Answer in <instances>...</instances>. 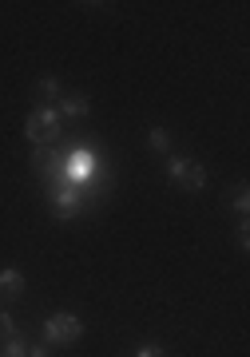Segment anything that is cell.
Instances as JSON below:
<instances>
[{
  "label": "cell",
  "instance_id": "1",
  "mask_svg": "<svg viewBox=\"0 0 250 357\" xmlns=\"http://www.w3.org/2000/svg\"><path fill=\"white\" fill-rule=\"evenodd\" d=\"M60 131H64V119H60L56 107H36V112L28 115V123H24V135H28L32 147H36V143L40 147H44V143H56Z\"/></svg>",
  "mask_w": 250,
  "mask_h": 357
},
{
  "label": "cell",
  "instance_id": "2",
  "mask_svg": "<svg viewBox=\"0 0 250 357\" xmlns=\"http://www.w3.org/2000/svg\"><path fill=\"white\" fill-rule=\"evenodd\" d=\"M163 171H167V178L175 183L179 191H203V187H207V167H203V163H195V159L171 155Z\"/></svg>",
  "mask_w": 250,
  "mask_h": 357
},
{
  "label": "cell",
  "instance_id": "3",
  "mask_svg": "<svg viewBox=\"0 0 250 357\" xmlns=\"http://www.w3.org/2000/svg\"><path fill=\"white\" fill-rule=\"evenodd\" d=\"M80 333H84V321L75 314H52L44 321V345H72L80 342Z\"/></svg>",
  "mask_w": 250,
  "mask_h": 357
},
{
  "label": "cell",
  "instance_id": "4",
  "mask_svg": "<svg viewBox=\"0 0 250 357\" xmlns=\"http://www.w3.org/2000/svg\"><path fill=\"white\" fill-rule=\"evenodd\" d=\"M60 119H88L91 115V103L88 96H80V91H72V96H60Z\"/></svg>",
  "mask_w": 250,
  "mask_h": 357
},
{
  "label": "cell",
  "instance_id": "5",
  "mask_svg": "<svg viewBox=\"0 0 250 357\" xmlns=\"http://www.w3.org/2000/svg\"><path fill=\"white\" fill-rule=\"evenodd\" d=\"M60 96H64V88H60V79L56 76H44L36 88H32V100L36 103H60Z\"/></svg>",
  "mask_w": 250,
  "mask_h": 357
},
{
  "label": "cell",
  "instance_id": "6",
  "mask_svg": "<svg viewBox=\"0 0 250 357\" xmlns=\"http://www.w3.org/2000/svg\"><path fill=\"white\" fill-rule=\"evenodd\" d=\"M24 294V274L20 270H0V298H20Z\"/></svg>",
  "mask_w": 250,
  "mask_h": 357
},
{
  "label": "cell",
  "instance_id": "7",
  "mask_svg": "<svg viewBox=\"0 0 250 357\" xmlns=\"http://www.w3.org/2000/svg\"><path fill=\"white\" fill-rule=\"evenodd\" d=\"M226 206H230V211H238V215H247V211H250V187H247V183H238L235 191H230Z\"/></svg>",
  "mask_w": 250,
  "mask_h": 357
},
{
  "label": "cell",
  "instance_id": "8",
  "mask_svg": "<svg viewBox=\"0 0 250 357\" xmlns=\"http://www.w3.org/2000/svg\"><path fill=\"white\" fill-rule=\"evenodd\" d=\"M147 147L151 151H167V147H171V131L167 128H151L147 131Z\"/></svg>",
  "mask_w": 250,
  "mask_h": 357
},
{
  "label": "cell",
  "instance_id": "9",
  "mask_svg": "<svg viewBox=\"0 0 250 357\" xmlns=\"http://www.w3.org/2000/svg\"><path fill=\"white\" fill-rule=\"evenodd\" d=\"M4 357H28V342L16 333V337H8L4 342Z\"/></svg>",
  "mask_w": 250,
  "mask_h": 357
},
{
  "label": "cell",
  "instance_id": "10",
  "mask_svg": "<svg viewBox=\"0 0 250 357\" xmlns=\"http://www.w3.org/2000/svg\"><path fill=\"white\" fill-rule=\"evenodd\" d=\"M8 337H16V321L8 310H0V342H8Z\"/></svg>",
  "mask_w": 250,
  "mask_h": 357
},
{
  "label": "cell",
  "instance_id": "11",
  "mask_svg": "<svg viewBox=\"0 0 250 357\" xmlns=\"http://www.w3.org/2000/svg\"><path fill=\"white\" fill-rule=\"evenodd\" d=\"M135 357H167V354H163V345L147 342V345H139V349H135Z\"/></svg>",
  "mask_w": 250,
  "mask_h": 357
},
{
  "label": "cell",
  "instance_id": "12",
  "mask_svg": "<svg viewBox=\"0 0 250 357\" xmlns=\"http://www.w3.org/2000/svg\"><path fill=\"white\" fill-rule=\"evenodd\" d=\"M28 357H52V349H48L44 342H40V345H28Z\"/></svg>",
  "mask_w": 250,
  "mask_h": 357
}]
</instances>
